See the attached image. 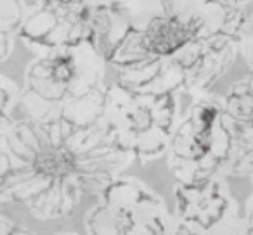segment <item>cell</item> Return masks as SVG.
I'll return each instance as SVG.
<instances>
[{
    "label": "cell",
    "instance_id": "2",
    "mask_svg": "<svg viewBox=\"0 0 253 235\" xmlns=\"http://www.w3.org/2000/svg\"><path fill=\"white\" fill-rule=\"evenodd\" d=\"M108 63L92 43L39 54L25 73L18 120L68 118L77 123L102 120Z\"/></svg>",
    "mask_w": 253,
    "mask_h": 235
},
{
    "label": "cell",
    "instance_id": "12",
    "mask_svg": "<svg viewBox=\"0 0 253 235\" xmlns=\"http://www.w3.org/2000/svg\"><path fill=\"white\" fill-rule=\"evenodd\" d=\"M21 88L9 78L0 74V142L18 120Z\"/></svg>",
    "mask_w": 253,
    "mask_h": 235
},
{
    "label": "cell",
    "instance_id": "6",
    "mask_svg": "<svg viewBox=\"0 0 253 235\" xmlns=\"http://www.w3.org/2000/svg\"><path fill=\"white\" fill-rule=\"evenodd\" d=\"M175 234H231L243 232L241 207L225 175L173 185Z\"/></svg>",
    "mask_w": 253,
    "mask_h": 235
},
{
    "label": "cell",
    "instance_id": "5",
    "mask_svg": "<svg viewBox=\"0 0 253 235\" xmlns=\"http://www.w3.org/2000/svg\"><path fill=\"white\" fill-rule=\"evenodd\" d=\"M84 220L87 234L165 235L175 234L173 213L148 183L120 175L95 196Z\"/></svg>",
    "mask_w": 253,
    "mask_h": 235
},
{
    "label": "cell",
    "instance_id": "8",
    "mask_svg": "<svg viewBox=\"0 0 253 235\" xmlns=\"http://www.w3.org/2000/svg\"><path fill=\"white\" fill-rule=\"evenodd\" d=\"M162 12L182 19L198 36L231 33L236 36L241 14L222 0H160Z\"/></svg>",
    "mask_w": 253,
    "mask_h": 235
},
{
    "label": "cell",
    "instance_id": "4",
    "mask_svg": "<svg viewBox=\"0 0 253 235\" xmlns=\"http://www.w3.org/2000/svg\"><path fill=\"white\" fill-rule=\"evenodd\" d=\"M231 145V121L222 99L200 95L177 121L165 156L167 166L175 182L224 175Z\"/></svg>",
    "mask_w": 253,
    "mask_h": 235
},
{
    "label": "cell",
    "instance_id": "16",
    "mask_svg": "<svg viewBox=\"0 0 253 235\" xmlns=\"http://www.w3.org/2000/svg\"><path fill=\"white\" fill-rule=\"evenodd\" d=\"M227 7H231L232 11H236V12H245V11H248L250 7H253V0H222Z\"/></svg>",
    "mask_w": 253,
    "mask_h": 235
},
{
    "label": "cell",
    "instance_id": "15",
    "mask_svg": "<svg viewBox=\"0 0 253 235\" xmlns=\"http://www.w3.org/2000/svg\"><path fill=\"white\" fill-rule=\"evenodd\" d=\"M14 234H33V230L9 220L5 216H0V235H14Z\"/></svg>",
    "mask_w": 253,
    "mask_h": 235
},
{
    "label": "cell",
    "instance_id": "9",
    "mask_svg": "<svg viewBox=\"0 0 253 235\" xmlns=\"http://www.w3.org/2000/svg\"><path fill=\"white\" fill-rule=\"evenodd\" d=\"M231 121L232 145L224 175L236 178H253V128Z\"/></svg>",
    "mask_w": 253,
    "mask_h": 235
},
{
    "label": "cell",
    "instance_id": "3",
    "mask_svg": "<svg viewBox=\"0 0 253 235\" xmlns=\"http://www.w3.org/2000/svg\"><path fill=\"white\" fill-rule=\"evenodd\" d=\"M179 97L115 83L106 90L102 123L115 144L141 165L165 158L180 118Z\"/></svg>",
    "mask_w": 253,
    "mask_h": 235
},
{
    "label": "cell",
    "instance_id": "7",
    "mask_svg": "<svg viewBox=\"0 0 253 235\" xmlns=\"http://www.w3.org/2000/svg\"><path fill=\"white\" fill-rule=\"evenodd\" d=\"M82 4L71 0H40L35 12L26 16L19 40L37 54L92 42L99 12L111 4Z\"/></svg>",
    "mask_w": 253,
    "mask_h": 235
},
{
    "label": "cell",
    "instance_id": "13",
    "mask_svg": "<svg viewBox=\"0 0 253 235\" xmlns=\"http://www.w3.org/2000/svg\"><path fill=\"white\" fill-rule=\"evenodd\" d=\"M236 40L239 47V57L253 69V7L241 12L238 30H236Z\"/></svg>",
    "mask_w": 253,
    "mask_h": 235
},
{
    "label": "cell",
    "instance_id": "10",
    "mask_svg": "<svg viewBox=\"0 0 253 235\" xmlns=\"http://www.w3.org/2000/svg\"><path fill=\"white\" fill-rule=\"evenodd\" d=\"M222 104L232 121L253 128V69L229 87Z\"/></svg>",
    "mask_w": 253,
    "mask_h": 235
},
{
    "label": "cell",
    "instance_id": "1",
    "mask_svg": "<svg viewBox=\"0 0 253 235\" xmlns=\"http://www.w3.org/2000/svg\"><path fill=\"white\" fill-rule=\"evenodd\" d=\"M2 147L0 204L23 206L42 221L71 216L84 197H95L134 161L102 120L21 118L4 135Z\"/></svg>",
    "mask_w": 253,
    "mask_h": 235
},
{
    "label": "cell",
    "instance_id": "11",
    "mask_svg": "<svg viewBox=\"0 0 253 235\" xmlns=\"http://www.w3.org/2000/svg\"><path fill=\"white\" fill-rule=\"evenodd\" d=\"M25 18L23 0H0V64L14 52Z\"/></svg>",
    "mask_w": 253,
    "mask_h": 235
},
{
    "label": "cell",
    "instance_id": "14",
    "mask_svg": "<svg viewBox=\"0 0 253 235\" xmlns=\"http://www.w3.org/2000/svg\"><path fill=\"white\" fill-rule=\"evenodd\" d=\"M241 223H243V234H253V189L250 192L246 202L241 207Z\"/></svg>",
    "mask_w": 253,
    "mask_h": 235
}]
</instances>
